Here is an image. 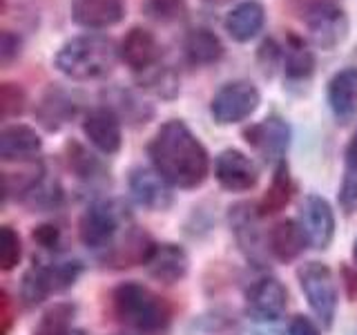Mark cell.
<instances>
[{
	"label": "cell",
	"instance_id": "5bb4252c",
	"mask_svg": "<svg viewBox=\"0 0 357 335\" xmlns=\"http://www.w3.org/2000/svg\"><path fill=\"white\" fill-rule=\"evenodd\" d=\"M130 193L139 206L148 210H165L172 204L170 184L150 168H134L130 174Z\"/></svg>",
	"mask_w": 357,
	"mask_h": 335
},
{
	"label": "cell",
	"instance_id": "83f0119b",
	"mask_svg": "<svg viewBox=\"0 0 357 335\" xmlns=\"http://www.w3.org/2000/svg\"><path fill=\"white\" fill-rule=\"evenodd\" d=\"M74 304L70 302H59L43 313L38 327L33 335H72V320H74Z\"/></svg>",
	"mask_w": 357,
	"mask_h": 335
},
{
	"label": "cell",
	"instance_id": "f6af8a7d",
	"mask_svg": "<svg viewBox=\"0 0 357 335\" xmlns=\"http://www.w3.org/2000/svg\"><path fill=\"white\" fill-rule=\"evenodd\" d=\"M114 335H123V333H114Z\"/></svg>",
	"mask_w": 357,
	"mask_h": 335
},
{
	"label": "cell",
	"instance_id": "ffe728a7",
	"mask_svg": "<svg viewBox=\"0 0 357 335\" xmlns=\"http://www.w3.org/2000/svg\"><path fill=\"white\" fill-rule=\"evenodd\" d=\"M308 237L301 223L295 219H284L275 223L268 232V248L279 262H293L304 253Z\"/></svg>",
	"mask_w": 357,
	"mask_h": 335
},
{
	"label": "cell",
	"instance_id": "f1b7e54d",
	"mask_svg": "<svg viewBox=\"0 0 357 335\" xmlns=\"http://www.w3.org/2000/svg\"><path fill=\"white\" fill-rule=\"evenodd\" d=\"M20 295L25 299L27 306H36L40 302L47 299V295H52L45 266H31L25 273V277H22V286H20Z\"/></svg>",
	"mask_w": 357,
	"mask_h": 335
},
{
	"label": "cell",
	"instance_id": "836d02e7",
	"mask_svg": "<svg viewBox=\"0 0 357 335\" xmlns=\"http://www.w3.org/2000/svg\"><path fill=\"white\" fill-rule=\"evenodd\" d=\"M31 199V206H36V208H56L61 204V188L56 186V184H47L43 179V181L31 190V193L27 195Z\"/></svg>",
	"mask_w": 357,
	"mask_h": 335
},
{
	"label": "cell",
	"instance_id": "ac0fdd59",
	"mask_svg": "<svg viewBox=\"0 0 357 335\" xmlns=\"http://www.w3.org/2000/svg\"><path fill=\"white\" fill-rule=\"evenodd\" d=\"M266 9L257 0H245L239 3L223 20V29L234 43H250L257 34L264 29Z\"/></svg>",
	"mask_w": 357,
	"mask_h": 335
},
{
	"label": "cell",
	"instance_id": "4316f807",
	"mask_svg": "<svg viewBox=\"0 0 357 335\" xmlns=\"http://www.w3.org/2000/svg\"><path fill=\"white\" fill-rule=\"evenodd\" d=\"M65 152H67V165H70V170L78 179H85V181H96V179H100L105 174V168H103V163L98 161V156H94L89 150H85L78 141L67 143Z\"/></svg>",
	"mask_w": 357,
	"mask_h": 335
},
{
	"label": "cell",
	"instance_id": "44dd1931",
	"mask_svg": "<svg viewBox=\"0 0 357 335\" xmlns=\"http://www.w3.org/2000/svg\"><path fill=\"white\" fill-rule=\"evenodd\" d=\"M74 114H76V100L72 98L70 92H65L61 87L47 89L45 96L40 98L38 110H36L40 126L50 132L61 130Z\"/></svg>",
	"mask_w": 357,
	"mask_h": 335
},
{
	"label": "cell",
	"instance_id": "d4e9b609",
	"mask_svg": "<svg viewBox=\"0 0 357 335\" xmlns=\"http://www.w3.org/2000/svg\"><path fill=\"white\" fill-rule=\"evenodd\" d=\"M45 179V168L40 161H20L18 170H5L3 172V186L5 195H29Z\"/></svg>",
	"mask_w": 357,
	"mask_h": 335
},
{
	"label": "cell",
	"instance_id": "9a60e30c",
	"mask_svg": "<svg viewBox=\"0 0 357 335\" xmlns=\"http://www.w3.org/2000/svg\"><path fill=\"white\" fill-rule=\"evenodd\" d=\"M148 273L159 279L163 284H174L178 279H183L188 273V253L176 244H154L148 255V260L143 262Z\"/></svg>",
	"mask_w": 357,
	"mask_h": 335
},
{
	"label": "cell",
	"instance_id": "d6a6232c",
	"mask_svg": "<svg viewBox=\"0 0 357 335\" xmlns=\"http://www.w3.org/2000/svg\"><path fill=\"white\" fill-rule=\"evenodd\" d=\"M27 96L22 92V87L16 83H3L0 85V114L3 119L18 117L25 112Z\"/></svg>",
	"mask_w": 357,
	"mask_h": 335
},
{
	"label": "cell",
	"instance_id": "1f68e13d",
	"mask_svg": "<svg viewBox=\"0 0 357 335\" xmlns=\"http://www.w3.org/2000/svg\"><path fill=\"white\" fill-rule=\"evenodd\" d=\"M22 257V246H20V237L18 232L11 226H3L0 228V268L5 273L14 271L18 266Z\"/></svg>",
	"mask_w": 357,
	"mask_h": 335
},
{
	"label": "cell",
	"instance_id": "b9f144b4",
	"mask_svg": "<svg viewBox=\"0 0 357 335\" xmlns=\"http://www.w3.org/2000/svg\"><path fill=\"white\" fill-rule=\"evenodd\" d=\"M210 5H223V3H230V0H206Z\"/></svg>",
	"mask_w": 357,
	"mask_h": 335
},
{
	"label": "cell",
	"instance_id": "7402d4cb",
	"mask_svg": "<svg viewBox=\"0 0 357 335\" xmlns=\"http://www.w3.org/2000/svg\"><path fill=\"white\" fill-rule=\"evenodd\" d=\"M183 52H185V59L192 65H212L221 61V56L226 50H223V43L215 31L199 27L185 36Z\"/></svg>",
	"mask_w": 357,
	"mask_h": 335
},
{
	"label": "cell",
	"instance_id": "9c48e42d",
	"mask_svg": "<svg viewBox=\"0 0 357 335\" xmlns=\"http://www.w3.org/2000/svg\"><path fill=\"white\" fill-rule=\"evenodd\" d=\"M288 304L286 286L277 277H261L245 290V306L248 313L259 322H275L284 315Z\"/></svg>",
	"mask_w": 357,
	"mask_h": 335
},
{
	"label": "cell",
	"instance_id": "30bf717a",
	"mask_svg": "<svg viewBox=\"0 0 357 335\" xmlns=\"http://www.w3.org/2000/svg\"><path fill=\"white\" fill-rule=\"evenodd\" d=\"M299 223L304 228L308 244L315 248H328L335 234V215L326 199L308 195L299 208Z\"/></svg>",
	"mask_w": 357,
	"mask_h": 335
},
{
	"label": "cell",
	"instance_id": "4fadbf2b",
	"mask_svg": "<svg viewBox=\"0 0 357 335\" xmlns=\"http://www.w3.org/2000/svg\"><path fill=\"white\" fill-rule=\"evenodd\" d=\"M83 132L87 141L103 154H114L121 150V119L112 107H96L89 112L83 121Z\"/></svg>",
	"mask_w": 357,
	"mask_h": 335
},
{
	"label": "cell",
	"instance_id": "ab89813d",
	"mask_svg": "<svg viewBox=\"0 0 357 335\" xmlns=\"http://www.w3.org/2000/svg\"><path fill=\"white\" fill-rule=\"evenodd\" d=\"M279 56H282V50L277 47L275 40H264V45L259 47V59L264 61L266 70H268V67H273L279 61Z\"/></svg>",
	"mask_w": 357,
	"mask_h": 335
},
{
	"label": "cell",
	"instance_id": "7bdbcfd3",
	"mask_svg": "<svg viewBox=\"0 0 357 335\" xmlns=\"http://www.w3.org/2000/svg\"><path fill=\"white\" fill-rule=\"evenodd\" d=\"M353 260H355V264H357V239H355V244H353Z\"/></svg>",
	"mask_w": 357,
	"mask_h": 335
},
{
	"label": "cell",
	"instance_id": "7c38bea8",
	"mask_svg": "<svg viewBox=\"0 0 357 335\" xmlns=\"http://www.w3.org/2000/svg\"><path fill=\"white\" fill-rule=\"evenodd\" d=\"M215 177L217 181L232 193H243L250 190L259 181L257 165L239 150H223L215 161Z\"/></svg>",
	"mask_w": 357,
	"mask_h": 335
},
{
	"label": "cell",
	"instance_id": "ba28073f",
	"mask_svg": "<svg viewBox=\"0 0 357 335\" xmlns=\"http://www.w3.org/2000/svg\"><path fill=\"white\" fill-rule=\"evenodd\" d=\"M243 137L248 141V145H252L264 156V161L282 163L290 143V128L284 119L268 117L259 123H255V126L245 128Z\"/></svg>",
	"mask_w": 357,
	"mask_h": 335
},
{
	"label": "cell",
	"instance_id": "8992f818",
	"mask_svg": "<svg viewBox=\"0 0 357 335\" xmlns=\"http://www.w3.org/2000/svg\"><path fill=\"white\" fill-rule=\"evenodd\" d=\"M259 103H261V94L250 81H232L223 85L212 96L210 114L219 126H232V123L248 119L259 107Z\"/></svg>",
	"mask_w": 357,
	"mask_h": 335
},
{
	"label": "cell",
	"instance_id": "5b68a950",
	"mask_svg": "<svg viewBox=\"0 0 357 335\" xmlns=\"http://www.w3.org/2000/svg\"><path fill=\"white\" fill-rule=\"evenodd\" d=\"M123 219H126V212L112 201H100V204L89 206L78 221L81 241L92 251H107L109 246H114Z\"/></svg>",
	"mask_w": 357,
	"mask_h": 335
},
{
	"label": "cell",
	"instance_id": "e0dca14e",
	"mask_svg": "<svg viewBox=\"0 0 357 335\" xmlns=\"http://www.w3.org/2000/svg\"><path fill=\"white\" fill-rule=\"evenodd\" d=\"M43 148V141L36 130L29 126H7L0 132V159L5 163L31 161Z\"/></svg>",
	"mask_w": 357,
	"mask_h": 335
},
{
	"label": "cell",
	"instance_id": "bcb514c9",
	"mask_svg": "<svg viewBox=\"0 0 357 335\" xmlns=\"http://www.w3.org/2000/svg\"><path fill=\"white\" fill-rule=\"evenodd\" d=\"M76 335H83V333H76Z\"/></svg>",
	"mask_w": 357,
	"mask_h": 335
},
{
	"label": "cell",
	"instance_id": "52a82bcc",
	"mask_svg": "<svg viewBox=\"0 0 357 335\" xmlns=\"http://www.w3.org/2000/svg\"><path fill=\"white\" fill-rule=\"evenodd\" d=\"M304 22L308 27L310 40L321 50H333L346 38L349 34V20H346V14L333 3H312L306 14H304Z\"/></svg>",
	"mask_w": 357,
	"mask_h": 335
},
{
	"label": "cell",
	"instance_id": "60d3db41",
	"mask_svg": "<svg viewBox=\"0 0 357 335\" xmlns=\"http://www.w3.org/2000/svg\"><path fill=\"white\" fill-rule=\"evenodd\" d=\"M346 165L357 168V130L353 132V137L349 141V148H346Z\"/></svg>",
	"mask_w": 357,
	"mask_h": 335
},
{
	"label": "cell",
	"instance_id": "f546056e",
	"mask_svg": "<svg viewBox=\"0 0 357 335\" xmlns=\"http://www.w3.org/2000/svg\"><path fill=\"white\" fill-rule=\"evenodd\" d=\"M141 85L161 98H172L178 92V78L174 76V72L167 70V67H159V65H154L152 70L143 72Z\"/></svg>",
	"mask_w": 357,
	"mask_h": 335
},
{
	"label": "cell",
	"instance_id": "7a4b0ae2",
	"mask_svg": "<svg viewBox=\"0 0 357 335\" xmlns=\"http://www.w3.org/2000/svg\"><path fill=\"white\" fill-rule=\"evenodd\" d=\"M116 318L139 335H163L172 324V306L139 282H126L112 295Z\"/></svg>",
	"mask_w": 357,
	"mask_h": 335
},
{
	"label": "cell",
	"instance_id": "2e32d148",
	"mask_svg": "<svg viewBox=\"0 0 357 335\" xmlns=\"http://www.w3.org/2000/svg\"><path fill=\"white\" fill-rule=\"evenodd\" d=\"M126 16L121 0H74L72 20L85 29H107Z\"/></svg>",
	"mask_w": 357,
	"mask_h": 335
},
{
	"label": "cell",
	"instance_id": "484cf974",
	"mask_svg": "<svg viewBox=\"0 0 357 335\" xmlns=\"http://www.w3.org/2000/svg\"><path fill=\"white\" fill-rule=\"evenodd\" d=\"M284 70L286 76L293 81H304L315 70V56L306 47V43L297 38L295 34H290L286 43V54H284Z\"/></svg>",
	"mask_w": 357,
	"mask_h": 335
},
{
	"label": "cell",
	"instance_id": "f35d334b",
	"mask_svg": "<svg viewBox=\"0 0 357 335\" xmlns=\"http://www.w3.org/2000/svg\"><path fill=\"white\" fill-rule=\"evenodd\" d=\"M288 335H319V331H317V327H315V324H312L308 318L297 315L293 322H290Z\"/></svg>",
	"mask_w": 357,
	"mask_h": 335
},
{
	"label": "cell",
	"instance_id": "4dcf8cb0",
	"mask_svg": "<svg viewBox=\"0 0 357 335\" xmlns=\"http://www.w3.org/2000/svg\"><path fill=\"white\" fill-rule=\"evenodd\" d=\"M143 11L152 20L159 22H176L185 16L188 5L185 0H145Z\"/></svg>",
	"mask_w": 357,
	"mask_h": 335
},
{
	"label": "cell",
	"instance_id": "603a6c76",
	"mask_svg": "<svg viewBox=\"0 0 357 335\" xmlns=\"http://www.w3.org/2000/svg\"><path fill=\"white\" fill-rule=\"evenodd\" d=\"M259 210L252 208L250 204H239L234 206L232 212H230V223L234 228V234H237V241L241 248L248 253V257L257 260V255L261 251V244H259V226H257V221H259Z\"/></svg>",
	"mask_w": 357,
	"mask_h": 335
},
{
	"label": "cell",
	"instance_id": "d590c367",
	"mask_svg": "<svg viewBox=\"0 0 357 335\" xmlns=\"http://www.w3.org/2000/svg\"><path fill=\"white\" fill-rule=\"evenodd\" d=\"M20 47H22V40L18 34L3 29V34H0V61H3V65H9L14 61L20 54Z\"/></svg>",
	"mask_w": 357,
	"mask_h": 335
},
{
	"label": "cell",
	"instance_id": "e575fe53",
	"mask_svg": "<svg viewBox=\"0 0 357 335\" xmlns=\"http://www.w3.org/2000/svg\"><path fill=\"white\" fill-rule=\"evenodd\" d=\"M340 206L344 212H355L357 210V168L346 165V174L340 188Z\"/></svg>",
	"mask_w": 357,
	"mask_h": 335
},
{
	"label": "cell",
	"instance_id": "d6986e66",
	"mask_svg": "<svg viewBox=\"0 0 357 335\" xmlns=\"http://www.w3.org/2000/svg\"><path fill=\"white\" fill-rule=\"evenodd\" d=\"M328 103L337 121L349 123L357 114V70H340L328 83Z\"/></svg>",
	"mask_w": 357,
	"mask_h": 335
},
{
	"label": "cell",
	"instance_id": "6da1fadb",
	"mask_svg": "<svg viewBox=\"0 0 357 335\" xmlns=\"http://www.w3.org/2000/svg\"><path fill=\"white\" fill-rule=\"evenodd\" d=\"M152 168L174 188H197L208 179L210 156L183 121L172 119L156 130L148 145Z\"/></svg>",
	"mask_w": 357,
	"mask_h": 335
},
{
	"label": "cell",
	"instance_id": "cb8c5ba5",
	"mask_svg": "<svg viewBox=\"0 0 357 335\" xmlns=\"http://www.w3.org/2000/svg\"><path fill=\"white\" fill-rule=\"evenodd\" d=\"M290 197H293V181H290V170H288V163L282 161L277 163L275 168V177H273V184L268 188V193L264 195V199L259 201V215L266 217V215H275L282 208L288 206Z\"/></svg>",
	"mask_w": 357,
	"mask_h": 335
},
{
	"label": "cell",
	"instance_id": "8fae6325",
	"mask_svg": "<svg viewBox=\"0 0 357 335\" xmlns=\"http://www.w3.org/2000/svg\"><path fill=\"white\" fill-rule=\"evenodd\" d=\"M119 56L134 72H148L161 59V45L150 29L132 27L121 40Z\"/></svg>",
	"mask_w": 357,
	"mask_h": 335
},
{
	"label": "cell",
	"instance_id": "74e56055",
	"mask_svg": "<svg viewBox=\"0 0 357 335\" xmlns=\"http://www.w3.org/2000/svg\"><path fill=\"white\" fill-rule=\"evenodd\" d=\"M11 324H14V308H11V297L7 290L0 293V335H7Z\"/></svg>",
	"mask_w": 357,
	"mask_h": 335
},
{
	"label": "cell",
	"instance_id": "8d00e7d4",
	"mask_svg": "<svg viewBox=\"0 0 357 335\" xmlns=\"http://www.w3.org/2000/svg\"><path fill=\"white\" fill-rule=\"evenodd\" d=\"M33 239H36L43 248H59L61 244V232L56 226H52V223H43V226H38L36 230H33Z\"/></svg>",
	"mask_w": 357,
	"mask_h": 335
},
{
	"label": "cell",
	"instance_id": "277c9868",
	"mask_svg": "<svg viewBox=\"0 0 357 335\" xmlns=\"http://www.w3.org/2000/svg\"><path fill=\"white\" fill-rule=\"evenodd\" d=\"M297 279L321 327H333L335 311H337V284H335L333 271L326 264L308 262L297 271Z\"/></svg>",
	"mask_w": 357,
	"mask_h": 335
},
{
	"label": "cell",
	"instance_id": "3957f363",
	"mask_svg": "<svg viewBox=\"0 0 357 335\" xmlns=\"http://www.w3.org/2000/svg\"><path fill=\"white\" fill-rule=\"evenodd\" d=\"M116 54L119 50L109 38L87 34L63 43V47L54 56V65L61 74L74 81H94L112 72Z\"/></svg>",
	"mask_w": 357,
	"mask_h": 335
},
{
	"label": "cell",
	"instance_id": "ee69618b",
	"mask_svg": "<svg viewBox=\"0 0 357 335\" xmlns=\"http://www.w3.org/2000/svg\"><path fill=\"white\" fill-rule=\"evenodd\" d=\"M351 286H353V290H355V293H357V275L351 279Z\"/></svg>",
	"mask_w": 357,
	"mask_h": 335
}]
</instances>
